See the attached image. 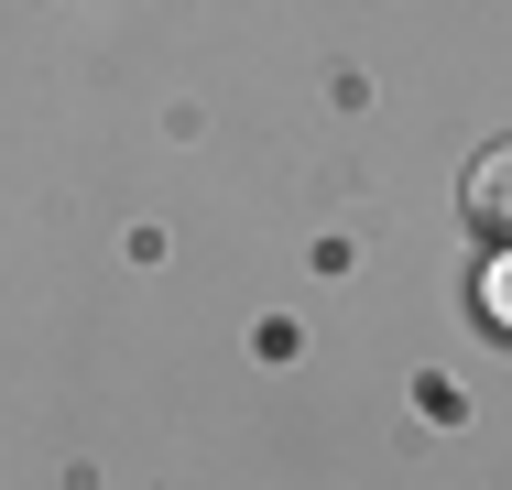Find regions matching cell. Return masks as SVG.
<instances>
[{"mask_svg": "<svg viewBox=\"0 0 512 490\" xmlns=\"http://www.w3.org/2000/svg\"><path fill=\"white\" fill-rule=\"evenodd\" d=\"M469 229H480V240H512V142H491V153L469 164Z\"/></svg>", "mask_w": 512, "mask_h": 490, "instance_id": "6da1fadb", "label": "cell"}]
</instances>
